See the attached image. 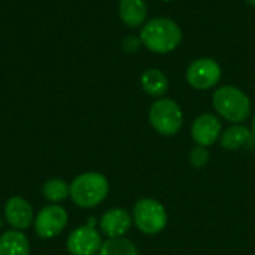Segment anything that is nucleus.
Segmentation results:
<instances>
[{"instance_id": "obj_1", "label": "nucleus", "mask_w": 255, "mask_h": 255, "mask_svg": "<svg viewBox=\"0 0 255 255\" xmlns=\"http://www.w3.org/2000/svg\"><path fill=\"white\" fill-rule=\"evenodd\" d=\"M182 36L181 27L173 19L158 16L143 24L139 39L149 51L155 54H167L181 45Z\"/></svg>"}, {"instance_id": "obj_2", "label": "nucleus", "mask_w": 255, "mask_h": 255, "mask_svg": "<svg viewBox=\"0 0 255 255\" xmlns=\"http://www.w3.org/2000/svg\"><path fill=\"white\" fill-rule=\"evenodd\" d=\"M109 193V182L105 175L87 172L73 179L70 184V197L79 208H94L100 205Z\"/></svg>"}, {"instance_id": "obj_3", "label": "nucleus", "mask_w": 255, "mask_h": 255, "mask_svg": "<svg viewBox=\"0 0 255 255\" xmlns=\"http://www.w3.org/2000/svg\"><path fill=\"white\" fill-rule=\"evenodd\" d=\"M212 105L220 117L230 123H242L251 114L250 97L233 85L220 87L212 96Z\"/></svg>"}, {"instance_id": "obj_4", "label": "nucleus", "mask_w": 255, "mask_h": 255, "mask_svg": "<svg viewBox=\"0 0 255 255\" xmlns=\"http://www.w3.org/2000/svg\"><path fill=\"white\" fill-rule=\"evenodd\" d=\"M149 123L157 133L175 136L184 124V114L175 100L158 99L149 108Z\"/></svg>"}, {"instance_id": "obj_5", "label": "nucleus", "mask_w": 255, "mask_h": 255, "mask_svg": "<svg viewBox=\"0 0 255 255\" xmlns=\"http://www.w3.org/2000/svg\"><path fill=\"white\" fill-rule=\"evenodd\" d=\"M133 223L143 235H158L167 226V212L160 202L140 199L133 208Z\"/></svg>"}, {"instance_id": "obj_6", "label": "nucleus", "mask_w": 255, "mask_h": 255, "mask_svg": "<svg viewBox=\"0 0 255 255\" xmlns=\"http://www.w3.org/2000/svg\"><path fill=\"white\" fill-rule=\"evenodd\" d=\"M223 70L221 66L217 60L209 58V57H202L194 60L185 72V78L187 82L200 91L209 90L212 87H215L220 79H221Z\"/></svg>"}, {"instance_id": "obj_7", "label": "nucleus", "mask_w": 255, "mask_h": 255, "mask_svg": "<svg viewBox=\"0 0 255 255\" xmlns=\"http://www.w3.org/2000/svg\"><path fill=\"white\" fill-rule=\"evenodd\" d=\"M67 212L58 205H49L39 211L34 220L36 235L42 239H52L58 236L67 226Z\"/></svg>"}, {"instance_id": "obj_8", "label": "nucleus", "mask_w": 255, "mask_h": 255, "mask_svg": "<svg viewBox=\"0 0 255 255\" xmlns=\"http://www.w3.org/2000/svg\"><path fill=\"white\" fill-rule=\"evenodd\" d=\"M94 226V218L84 226L75 229L66 242L67 251L72 255H94L97 254L103 245L100 233L93 227Z\"/></svg>"}, {"instance_id": "obj_9", "label": "nucleus", "mask_w": 255, "mask_h": 255, "mask_svg": "<svg viewBox=\"0 0 255 255\" xmlns=\"http://www.w3.org/2000/svg\"><path fill=\"white\" fill-rule=\"evenodd\" d=\"M221 121L214 114H202L191 126V137L200 146L214 145L221 136Z\"/></svg>"}, {"instance_id": "obj_10", "label": "nucleus", "mask_w": 255, "mask_h": 255, "mask_svg": "<svg viewBox=\"0 0 255 255\" xmlns=\"http://www.w3.org/2000/svg\"><path fill=\"white\" fill-rule=\"evenodd\" d=\"M4 218L15 230H25L33 223V209L22 197H10L4 205Z\"/></svg>"}, {"instance_id": "obj_11", "label": "nucleus", "mask_w": 255, "mask_h": 255, "mask_svg": "<svg viewBox=\"0 0 255 255\" xmlns=\"http://www.w3.org/2000/svg\"><path fill=\"white\" fill-rule=\"evenodd\" d=\"M133 217L121 208L109 209L100 218V229L108 238H123L131 227Z\"/></svg>"}, {"instance_id": "obj_12", "label": "nucleus", "mask_w": 255, "mask_h": 255, "mask_svg": "<svg viewBox=\"0 0 255 255\" xmlns=\"http://www.w3.org/2000/svg\"><path fill=\"white\" fill-rule=\"evenodd\" d=\"M120 18L128 27H140L146 22L148 6L145 0H120Z\"/></svg>"}, {"instance_id": "obj_13", "label": "nucleus", "mask_w": 255, "mask_h": 255, "mask_svg": "<svg viewBox=\"0 0 255 255\" xmlns=\"http://www.w3.org/2000/svg\"><path fill=\"white\" fill-rule=\"evenodd\" d=\"M30 245L24 233L18 230L4 232L0 236V255H28Z\"/></svg>"}, {"instance_id": "obj_14", "label": "nucleus", "mask_w": 255, "mask_h": 255, "mask_svg": "<svg viewBox=\"0 0 255 255\" xmlns=\"http://www.w3.org/2000/svg\"><path fill=\"white\" fill-rule=\"evenodd\" d=\"M140 85L146 94L152 97H161L169 88V81L160 69H146L140 76Z\"/></svg>"}, {"instance_id": "obj_15", "label": "nucleus", "mask_w": 255, "mask_h": 255, "mask_svg": "<svg viewBox=\"0 0 255 255\" xmlns=\"http://www.w3.org/2000/svg\"><path fill=\"white\" fill-rule=\"evenodd\" d=\"M251 139V131L245 126H232L229 127L221 136H220V143L224 149L227 151H236L241 146H244L248 140Z\"/></svg>"}, {"instance_id": "obj_16", "label": "nucleus", "mask_w": 255, "mask_h": 255, "mask_svg": "<svg viewBox=\"0 0 255 255\" xmlns=\"http://www.w3.org/2000/svg\"><path fill=\"white\" fill-rule=\"evenodd\" d=\"M99 255H139L136 245L127 238H109L103 242Z\"/></svg>"}, {"instance_id": "obj_17", "label": "nucleus", "mask_w": 255, "mask_h": 255, "mask_svg": "<svg viewBox=\"0 0 255 255\" xmlns=\"http://www.w3.org/2000/svg\"><path fill=\"white\" fill-rule=\"evenodd\" d=\"M42 193L46 200H49L52 203H58V202L66 200L70 196V185L63 179L54 178L43 184Z\"/></svg>"}, {"instance_id": "obj_18", "label": "nucleus", "mask_w": 255, "mask_h": 255, "mask_svg": "<svg viewBox=\"0 0 255 255\" xmlns=\"http://www.w3.org/2000/svg\"><path fill=\"white\" fill-rule=\"evenodd\" d=\"M209 161V151L206 146H200L197 145L196 148L191 149L190 152V163L193 167L196 169H200V167H205Z\"/></svg>"}, {"instance_id": "obj_19", "label": "nucleus", "mask_w": 255, "mask_h": 255, "mask_svg": "<svg viewBox=\"0 0 255 255\" xmlns=\"http://www.w3.org/2000/svg\"><path fill=\"white\" fill-rule=\"evenodd\" d=\"M140 43H142L140 39H136V37L130 36V37L124 39V42H123V49H124L126 52H134V51L139 49V45H140Z\"/></svg>"}, {"instance_id": "obj_20", "label": "nucleus", "mask_w": 255, "mask_h": 255, "mask_svg": "<svg viewBox=\"0 0 255 255\" xmlns=\"http://www.w3.org/2000/svg\"><path fill=\"white\" fill-rule=\"evenodd\" d=\"M247 1H248V3H250L251 6H254V7H255V0H247Z\"/></svg>"}, {"instance_id": "obj_21", "label": "nucleus", "mask_w": 255, "mask_h": 255, "mask_svg": "<svg viewBox=\"0 0 255 255\" xmlns=\"http://www.w3.org/2000/svg\"><path fill=\"white\" fill-rule=\"evenodd\" d=\"M253 131H254V134H255V117H254V120H253Z\"/></svg>"}, {"instance_id": "obj_22", "label": "nucleus", "mask_w": 255, "mask_h": 255, "mask_svg": "<svg viewBox=\"0 0 255 255\" xmlns=\"http://www.w3.org/2000/svg\"><path fill=\"white\" fill-rule=\"evenodd\" d=\"M161 1H172V0H161Z\"/></svg>"}]
</instances>
